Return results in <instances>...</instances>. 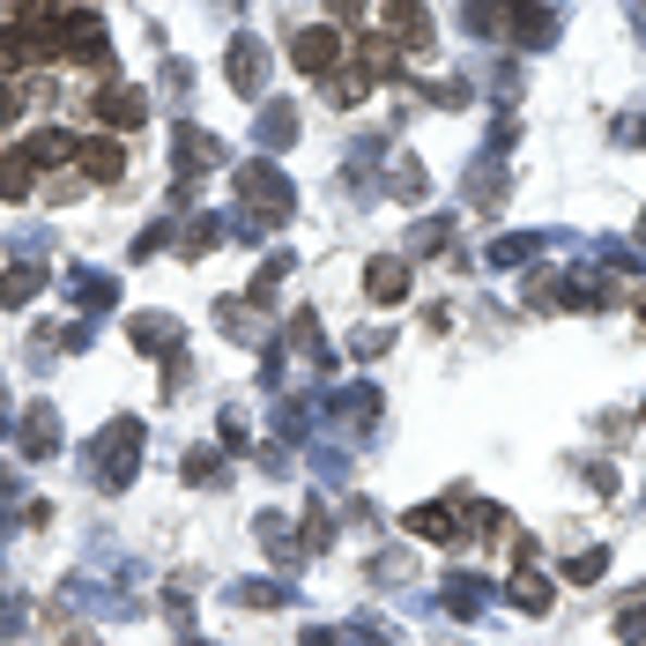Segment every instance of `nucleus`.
<instances>
[{
    "instance_id": "1",
    "label": "nucleus",
    "mask_w": 646,
    "mask_h": 646,
    "mask_svg": "<svg viewBox=\"0 0 646 646\" xmlns=\"http://www.w3.org/2000/svg\"><path fill=\"white\" fill-rule=\"evenodd\" d=\"M290 52H298V67H335V30H305V38H290Z\"/></svg>"
},
{
    "instance_id": "2",
    "label": "nucleus",
    "mask_w": 646,
    "mask_h": 646,
    "mask_svg": "<svg viewBox=\"0 0 646 646\" xmlns=\"http://www.w3.org/2000/svg\"><path fill=\"white\" fill-rule=\"evenodd\" d=\"M83 164H89V178H120L127 172V149H120V141H89Z\"/></svg>"
},
{
    "instance_id": "3",
    "label": "nucleus",
    "mask_w": 646,
    "mask_h": 646,
    "mask_svg": "<svg viewBox=\"0 0 646 646\" xmlns=\"http://www.w3.org/2000/svg\"><path fill=\"white\" fill-rule=\"evenodd\" d=\"M97 104H104V120H112V127H134V120H141V97H134V89H104Z\"/></svg>"
},
{
    "instance_id": "4",
    "label": "nucleus",
    "mask_w": 646,
    "mask_h": 646,
    "mask_svg": "<svg viewBox=\"0 0 646 646\" xmlns=\"http://www.w3.org/2000/svg\"><path fill=\"white\" fill-rule=\"evenodd\" d=\"M231 75L253 89V75H260V45H253V38H246V45H231Z\"/></svg>"
},
{
    "instance_id": "5",
    "label": "nucleus",
    "mask_w": 646,
    "mask_h": 646,
    "mask_svg": "<svg viewBox=\"0 0 646 646\" xmlns=\"http://www.w3.org/2000/svg\"><path fill=\"white\" fill-rule=\"evenodd\" d=\"M513 602H520V609H543V602H550V580L520 572V580H513Z\"/></svg>"
},
{
    "instance_id": "6",
    "label": "nucleus",
    "mask_w": 646,
    "mask_h": 646,
    "mask_svg": "<svg viewBox=\"0 0 646 646\" xmlns=\"http://www.w3.org/2000/svg\"><path fill=\"white\" fill-rule=\"evenodd\" d=\"M409 290V268H372V298H401Z\"/></svg>"
}]
</instances>
